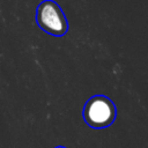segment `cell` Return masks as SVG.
<instances>
[{
    "label": "cell",
    "mask_w": 148,
    "mask_h": 148,
    "mask_svg": "<svg viewBox=\"0 0 148 148\" xmlns=\"http://www.w3.org/2000/svg\"><path fill=\"white\" fill-rule=\"evenodd\" d=\"M54 148H66V147H64V146H57V147H54Z\"/></svg>",
    "instance_id": "3"
},
{
    "label": "cell",
    "mask_w": 148,
    "mask_h": 148,
    "mask_svg": "<svg viewBox=\"0 0 148 148\" xmlns=\"http://www.w3.org/2000/svg\"><path fill=\"white\" fill-rule=\"evenodd\" d=\"M82 114L89 127L101 130L113 124L117 117V109L109 97L96 95L86 102Z\"/></svg>",
    "instance_id": "1"
},
{
    "label": "cell",
    "mask_w": 148,
    "mask_h": 148,
    "mask_svg": "<svg viewBox=\"0 0 148 148\" xmlns=\"http://www.w3.org/2000/svg\"><path fill=\"white\" fill-rule=\"evenodd\" d=\"M37 23L44 31L61 36L67 31V21L61 8L52 0H45L37 8Z\"/></svg>",
    "instance_id": "2"
}]
</instances>
